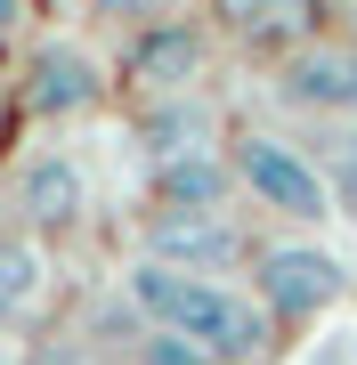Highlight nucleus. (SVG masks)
Masks as SVG:
<instances>
[{"mask_svg": "<svg viewBox=\"0 0 357 365\" xmlns=\"http://www.w3.org/2000/svg\"><path fill=\"white\" fill-rule=\"evenodd\" d=\"M130 309L155 333H179L195 349H212L219 365H260L268 357V325H276L252 292L219 284V276H195V268H162V260L130 268Z\"/></svg>", "mask_w": 357, "mask_h": 365, "instance_id": "f257e3e1", "label": "nucleus"}, {"mask_svg": "<svg viewBox=\"0 0 357 365\" xmlns=\"http://www.w3.org/2000/svg\"><path fill=\"white\" fill-rule=\"evenodd\" d=\"M236 187L260 211H276L284 227H317V220H333V187H325V170L301 155V146H284V138H268V130H252V138H236Z\"/></svg>", "mask_w": 357, "mask_h": 365, "instance_id": "f03ea898", "label": "nucleus"}, {"mask_svg": "<svg viewBox=\"0 0 357 365\" xmlns=\"http://www.w3.org/2000/svg\"><path fill=\"white\" fill-rule=\"evenodd\" d=\"M341 260H333L325 244H309V235H284V244H260L252 252V300H260L276 325H309V317H325L333 300H341Z\"/></svg>", "mask_w": 357, "mask_h": 365, "instance_id": "7ed1b4c3", "label": "nucleus"}, {"mask_svg": "<svg viewBox=\"0 0 357 365\" xmlns=\"http://www.w3.org/2000/svg\"><path fill=\"white\" fill-rule=\"evenodd\" d=\"M276 98L292 114H317V122H357V49L349 41H309V49L284 57Z\"/></svg>", "mask_w": 357, "mask_h": 365, "instance_id": "20e7f679", "label": "nucleus"}, {"mask_svg": "<svg viewBox=\"0 0 357 365\" xmlns=\"http://www.w3.org/2000/svg\"><path fill=\"white\" fill-rule=\"evenodd\" d=\"M9 203L25 211L33 227H73L81 211H90V179H81V155H73V146H33V155L9 170Z\"/></svg>", "mask_w": 357, "mask_h": 365, "instance_id": "39448f33", "label": "nucleus"}, {"mask_svg": "<svg viewBox=\"0 0 357 365\" xmlns=\"http://www.w3.org/2000/svg\"><path fill=\"white\" fill-rule=\"evenodd\" d=\"M146 260L219 276L227 260H244V227L227 220V211H162V220L146 227Z\"/></svg>", "mask_w": 357, "mask_h": 365, "instance_id": "423d86ee", "label": "nucleus"}, {"mask_svg": "<svg viewBox=\"0 0 357 365\" xmlns=\"http://www.w3.org/2000/svg\"><path fill=\"white\" fill-rule=\"evenodd\" d=\"M98 98H106V73H98V57L73 49V41H49V49L33 57V73H25V106H33V114H49V122L90 114Z\"/></svg>", "mask_w": 357, "mask_h": 365, "instance_id": "0eeeda50", "label": "nucleus"}, {"mask_svg": "<svg viewBox=\"0 0 357 365\" xmlns=\"http://www.w3.org/2000/svg\"><path fill=\"white\" fill-rule=\"evenodd\" d=\"M203 73V33L187 16H155L138 41H130V81L146 98H187V81Z\"/></svg>", "mask_w": 357, "mask_h": 365, "instance_id": "6e6552de", "label": "nucleus"}, {"mask_svg": "<svg viewBox=\"0 0 357 365\" xmlns=\"http://www.w3.org/2000/svg\"><path fill=\"white\" fill-rule=\"evenodd\" d=\"M138 138L155 163H179V155H212V114H203L195 98H155L138 114Z\"/></svg>", "mask_w": 357, "mask_h": 365, "instance_id": "1a4fd4ad", "label": "nucleus"}, {"mask_svg": "<svg viewBox=\"0 0 357 365\" xmlns=\"http://www.w3.org/2000/svg\"><path fill=\"white\" fill-rule=\"evenodd\" d=\"M41 292H49V260H41V244L0 235V333L25 325V317L41 309Z\"/></svg>", "mask_w": 357, "mask_h": 365, "instance_id": "9d476101", "label": "nucleus"}, {"mask_svg": "<svg viewBox=\"0 0 357 365\" xmlns=\"http://www.w3.org/2000/svg\"><path fill=\"white\" fill-rule=\"evenodd\" d=\"M155 187H162L171 211H219L227 187H236V163H219V155H179V163H162Z\"/></svg>", "mask_w": 357, "mask_h": 365, "instance_id": "9b49d317", "label": "nucleus"}, {"mask_svg": "<svg viewBox=\"0 0 357 365\" xmlns=\"http://www.w3.org/2000/svg\"><path fill=\"white\" fill-rule=\"evenodd\" d=\"M317 170H325V187H333V211H341V220H357V122H333Z\"/></svg>", "mask_w": 357, "mask_h": 365, "instance_id": "f8f14e48", "label": "nucleus"}, {"mask_svg": "<svg viewBox=\"0 0 357 365\" xmlns=\"http://www.w3.org/2000/svg\"><path fill=\"white\" fill-rule=\"evenodd\" d=\"M138 365H219V357L195 349V341H179V333H155V341H138Z\"/></svg>", "mask_w": 357, "mask_h": 365, "instance_id": "ddd939ff", "label": "nucleus"}, {"mask_svg": "<svg viewBox=\"0 0 357 365\" xmlns=\"http://www.w3.org/2000/svg\"><path fill=\"white\" fill-rule=\"evenodd\" d=\"M212 9L227 16V25H260V16H268V0H212Z\"/></svg>", "mask_w": 357, "mask_h": 365, "instance_id": "4468645a", "label": "nucleus"}, {"mask_svg": "<svg viewBox=\"0 0 357 365\" xmlns=\"http://www.w3.org/2000/svg\"><path fill=\"white\" fill-rule=\"evenodd\" d=\"M106 9H122V16H155L162 0H106Z\"/></svg>", "mask_w": 357, "mask_h": 365, "instance_id": "2eb2a0df", "label": "nucleus"}, {"mask_svg": "<svg viewBox=\"0 0 357 365\" xmlns=\"http://www.w3.org/2000/svg\"><path fill=\"white\" fill-rule=\"evenodd\" d=\"M16 16H25V0H0V33H9V25H16Z\"/></svg>", "mask_w": 357, "mask_h": 365, "instance_id": "dca6fc26", "label": "nucleus"}]
</instances>
